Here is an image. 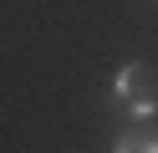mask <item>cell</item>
Returning a JSON list of instances; mask_svg holds the SVG:
<instances>
[{
    "mask_svg": "<svg viewBox=\"0 0 158 153\" xmlns=\"http://www.w3.org/2000/svg\"><path fill=\"white\" fill-rule=\"evenodd\" d=\"M112 97L127 102V117L133 122H153V112H158V77L143 61H127L117 71V82H112Z\"/></svg>",
    "mask_w": 158,
    "mask_h": 153,
    "instance_id": "6da1fadb",
    "label": "cell"
},
{
    "mask_svg": "<svg viewBox=\"0 0 158 153\" xmlns=\"http://www.w3.org/2000/svg\"><path fill=\"white\" fill-rule=\"evenodd\" d=\"M112 153H158V122H133L117 133Z\"/></svg>",
    "mask_w": 158,
    "mask_h": 153,
    "instance_id": "7a4b0ae2",
    "label": "cell"
}]
</instances>
